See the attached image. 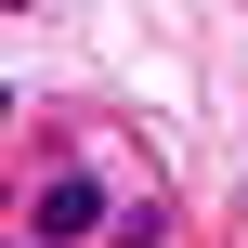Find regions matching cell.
Masks as SVG:
<instances>
[{
	"instance_id": "obj_1",
	"label": "cell",
	"mask_w": 248,
	"mask_h": 248,
	"mask_svg": "<svg viewBox=\"0 0 248 248\" xmlns=\"http://www.w3.org/2000/svg\"><path fill=\"white\" fill-rule=\"evenodd\" d=\"M78 235H118V209H105L92 170H52V183L26 196V248H78Z\"/></svg>"
}]
</instances>
